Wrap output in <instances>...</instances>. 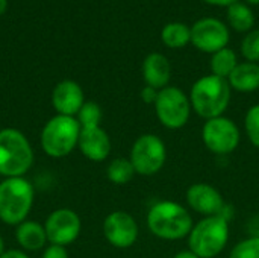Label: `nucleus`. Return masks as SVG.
Wrapping results in <instances>:
<instances>
[{
  "label": "nucleus",
  "instance_id": "obj_1",
  "mask_svg": "<svg viewBox=\"0 0 259 258\" xmlns=\"http://www.w3.org/2000/svg\"><path fill=\"white\" fill-rule=\"evenodd\" d=\"M231 90L228 79L214 75L197 79L188 96L193 111L205 120L223 116L231 102Z\"/></svg>",
  "mask_w": 259,
  "mask_h": 258
},
{
  "label": "nucleus",
  "instance_id": "obj_2",
  "mask_svg": "<svg viewBox=\"0 0 259 258\" xmlns=\"http://www.w3.org/2000/svg\"><path fill=\"white\" fill-rule=\"evenodd\" d=\"M147 227L153 236L162 240H181L190 236L193 219L188 210L173 201H161L150 207Z\"/></svg>",
  "mask_w": 259,
  "mask_h": 258
},
{
  "label": "nucleus",
  "instance_id": "obj_3",
  "mask_svg": "<svg viewBox=\"0 0 259 258\" xmlns=\"http://www.w3.org/2000/svg\"><path fill=\"white\" fill-rule=\"evenodd\" d=\"M33 199V186L26 178H6L0 182V220L6 225H20L26 220Z\"/></svg>",
  "mask_w": 259,
  "mask_h": 258
},
{
  "label": "nucleus",
  "instance_id": "obj_4",
  "mask_svg": "<svg viewBox=\"0 0 259 258\" xmlns=\"http://www.w3.org/2000/svg\"><path fill=\"white\" fill-rule=\"evenodd\" d=\"M33 163V151L23 132L14 128L0 131V175L23 176Z\"/></svg>",
  "mask_w": 259,
  "mask_h": 258
},
{
  "label": "nucleus",
  "instance_id": "obj_5",
  "mask_svg": "<svg viewBox=\"0 0 259 258\" xmlns=\"http://www.w3.org/2000/svg\"><path fill=\"white\" fill-rule=\"evenodd\" d=\"M229 242V224L225 216H209L193 225L188 236L190 251L200 258L217 257Z\"/></svg>",
  "mask_w": 259,
  "mask_h": 258
},
{
  "label": "nucleus",
  "instance_id": "obj_6",
  "mask_svg": "<svg viewBox=\"0 0 259 258\" xmlns=\"http://www.w3.org/2000/svg\"><path fill=\"white\" fill-rule=\"evenodd\" d=\"M80 125L76 117L70 116H55L50 119L41 132V148L42 151L53 157L61 158L68 155L79 141Z\"/></svg>",
  "mask_w": 259,
  "mask_h": 258
},
{
  "label": "nucleus",
  "instance_id": "obj_7",
  "mask_svg": "<svg viewBox=\"0 0 259 258\" xmlns=\"http://www.w3.org/2000/svg\"><path fill=\"white\" fill-rule=\"evenodd\" d=\"M190 97L179 87H165L159 90L155 102V113L162 126L168 129L184 128L191 116Z\"/></svg>",
  "mask_w": 259,
  "mask_h": 258
},
{
  "label": "nucleus",
  "instance_id": "obj_8",
  "mask_svg": "<svg viewBox=\"0 0 259 258\" xmlns=\"http://www.w3.org/2000/svg\"><path fill=\"white\" fill-rule=\"evenodd\" d=\"M129 160L138 175H156L164 167L167 160L165 143L155 134H143L135 140Z\"/></svg>",
  "mask_w": 259,
  "mask_h": 258
},
{
  "label": "nucleus",
  "instance_id": "obj_9",
  "mask_svg": "<svg viewBox=\"0 0 259 258\" xmlns=\"http://www.w3.org/2000/svg\"><path fill=\"white\" fill-rule=\"evenodd\" d=\"M238 126L225 116L205 122L202 128V140L206 149L215 155H229L240 144Z\"/></svg>",
  "mask_w": 259,
  "mask_h": 258
},
{
  "label": "nucleus",
  "instance_id": "obj_10",
  "mask_svg": "<svg viewBox=\"0 0 259 258\" xmlns=\"http://www.w3.org/2000/svg\"><path fill=\"white\" fill-rule=\"evenodd\" d=\"M229 38L228 26L214 17L200 18L191 26V44L205 53L212 55L228 47Z\"/></svg>",
  "mask_w": 259,
  "mask_h": 258
},
{
  "label": "nucleus",
  "instance_id": "obj_11",
  "mask_svg": "<svg viewBox=\"0 0 259 258\" xmlns=\"http://www.w3.org/2000/svg\"><path fill=\"white\" fill-rule=\"evenodd\" d=\"M80 228L82 224L79 216L68 208H59L53 211L44 224L47 240L52 245L59 246H67L73 243L79 237Z\"/></svg>",
  "mask_w": 259,
  "mask_h": 258
},
{
  "label": "nucleus",
  "instance_id": "obj_12",
  "mask_svg": "<svg viewBox=\"0 0 259 258\" xmlns=\"http://www.w3.org/2000/svg\"><path fill=\"white\" fill-rule=\"evenodd\" d=\"M105 239L120 249L131 248L138 239V225L135 219L126 211H114L103 222Z\"/></svg>",
  "mask_w": 259,
  "mask_h": 258
},
{
  "label": "nucleus",
  "instance_id": "obj_13",
  "mask_svg": "<svg viewBox=\"0 0 259 258\" xmlns=\"http://www.w3.org/2000/svg\"><path fill=\"white\" fill-rule=\"evenodd\" d=\"M187 202L190 208L205 217L225 216L223 211L226 208V204L223 201L222 193L206 182H197L190 186L187 190Z\"/></svg>",
  "mask_w": 259,
  "mask_h": 258
},
{
  "label": "nucleus",
  "instance_id": "obj_14",
  "mask_svg": "<svg viewBox=\"0 0 259 258\" xmlns=\"http://www.w3.org/2000/svg\"><path fill=\"white\" fill-rule=\"evenodd\" d=\"M77 146L80 152L91 161L100 163L108 158L111 154V140L105 129L100 126L96 128H82Z\"/></svg>",
  "mask_w": 259,
  "mask_h": 258
},
{
  "label": "nucleus",
  "instance_id": "obj_15",
  "mask_svg": "<svg viewBox=\"0 0 259 258\" xmlns=\"http://www.w3.org/2000/svg\"><path fill=\"white\" fill-rule=\"evenodd\" d=\"M52 102L58 114L74 117L85 103L83 91L74 81H62L55 87Z\"/></svg>",
  "mask_w": 259,
  "mask_h": 258
},
{
  "label": "nucleus",
  "instance_id": "obj_16",
  "mask_svg": "<svg viewBox=\"0 0 259 258\" xmlns=\"http://www.w3.org/2000/svg\"><path fill=\"white\" fill-rule=\"evenodd\" d=\"M143 78L146 81V85L156 90L168 87L171 78V65L167 56L159 52L149 53L143 62Z\"/></svg>",
  "mask_w": 259,
  "mask_h": 258
},
{
  "label": "nucleus",
  "instance_id": "obj_17",
  "mask_svg": "<svg viewBox=\"0 0 259 258\" xmlns=\"http://www.w3.org/2000/svg\"><path fill=\"white\" fill-rule=\"evenodd\" d=\"M232 90L240 93H252L259 90V64L258 62H238L235 70L228 78Z\"/></svg>",
  "mask_w": 259,
  "mask_h": 258
},
{
  "label": "nucleus",
  "instance_id": "obj_18",
  "mask_svg": "<svg viewBox=\"0 0 259 258\" xmlns=\"http://www.w3.org/2000/svg\"><path fill=\"white\" fill-rule=\"evenodd\" d=\"M17 242L23 249L27 251H38L44 248L47 242V234L42 225L33 220H24L17 228Z\"/></svg>",
  "mask_w": 259,
  "mask_h": 258
},
{
  "label": "nucleus",
  "instance_id": "obj_19",
  "mask_svg": "<svg viewBox=\"0 0 259 258\" xmlns=\"http://www.w3.org/2000/svg\"><path fill=\"white\" fill-rule=\"evenodd\" d=\"M161 40L170 49H182L191 43V27L181 21L167 23L161 30Z\"/></svg>",
  "mask_w": 259,
  "mask_h": 258
},
{
  "label": "nucleus",
  "instance_id": "obj_20",
  "mask_svg": "<svg viewBox=\"0 0 259 258\" xmlns=\"http://www.w3.org/2000/svg\"><path fill=\"white\" fill-rule=\"evenodd\" d=\"M228 20L237 32H250L255 24V14L246 3L237 2L228 8Z\"/></svg>",
  "mask_w": 259,
  "mask_h": 258
},
{
  "label": "nucleus",
  "instance_id": "obj_21",
  "mask_svg": "<svg viewBox=\"0 0 259 258\" xmlns=\"http://www.w3.org/2000/svg\"><path fill=\"white\" fill-rule=\"evenodd\" d=\"M238 65V59L237 55L232 49L225 47L215 53L211 55V61H209V67L214 76L228 79L231 76V73L235 70V67Z\"/></svg>",
  "mask_w": 259,
  "mask_h": 258
},
{
  "label": "nucleus",
  "instance_id": "obj_22",
  "mask_svg": "<svg viewBox=\"0 0 259 258\" xmlns=\"http://www.w3.org/2000/svg\"><path fill=\"white\" fill-rule=\"evenodd\" d=\"M135 173L137 172H135L131 160H127V158H115L109 163V166L106 169L108 179L117 186L127 184L134 178Z\"/></svg>",
  "mask_w": 259,
  "mask_h": 258
},
{
  "label": "nucleus",
  "instance_id": "obj_23",
  "mask_svg": "<svg viewBox=\"0 0 259 258\" xmlns=\"http://www.w3.org/2000/svg\"><path fill=\"white\" fill-rule=\"evenodd\" d=\"M102 108L96 102H85L77 113V122L80 128H96L100 126Z\"/></svg>",
  "mask_w": 259,
  "mask_h": 258
},
{
  "label": "nucleus",
  "instance_id": "obj_24",
  "mask_svg": "<svg viewBox=\"0 0 259 258\" xmlns=\"http://www.w3.org/2000/svg\"><path fill=\"white\" fill-rule=\"evenodd\" d=\"M229 258H259V237L250 236L238 242L231 251Z\"/></svg>",
  "mask_w": 259,
  "mask_h": 258
},
{
  "label": "nucleus",
  "instance_id": "obj_25",
  "mask_svg": "<svg viewBox=\"0 0 259 258\" xmlns=\"http://www.w3.org/2000/svg\"><path fill=\"white\" fill-rule=\"evenodd\" d=\"M241 53L249 62H259V29L250 30L243 43H241Z\"/></svg>",
  "mask_w": 259,
  "mask_h": 258
},
{
  "label": "nucleus",
  "instance_id": "obj_26",
  "mask_svg": "<svg viewBox=\"0 0 259 258\" xmlns=\"http://www.w3.org/2000/svg\"><path fill=\"white\" fill-rule=\"evenodd\" d=\"M244 126L250 143L259 149V103L253 105L244 119Z\"/></svg>",
  "mask_w": 259,
  "mask_h": 258
},
{
  "label": "nucleus",
  "instance_id": "obj_27",
  "mask_svg": "<svg viewBox=\"0 0 259 258\" xmlns=\"http://www.w3.org/2000/svg\"><path fill=\"white\" fill-rule=\"evenodd\" d=\"M42 258H68V252H67L65 246L50 245V246L44 251Z\"/></svg>",
  "mask_w": 259,
  "mask_h": 258
},
{
  "label": "nucleus",
  "instance_id": "obj_28",
  "mask_svg": "<svg viewBox=\"0 0 259 258\" xmlns=\"http://www.w3.org/2000/svg\"><path fill=\"white\" fill-rule=\"evenodd\" d=\"M158 93H159V90L146 85V87L141 90V99H143V102L147 103V105H155V102H156V99H158Z\"/></svg>",
  "mask_w": 259,
  "mask_h": 258
},
{
  "label": "nucleus",
  "instance_id": "obj_29",
  "mask_svg": "<svg viewBox=\"0 0 259 258\" xmlns=\"http://www.w3.org/2000/svg\"><path fill=\"white\" fill-rule=\"evenodd\" d=\"M0 258H29L23 251H18V249H11V251H5Z\"/></svg>",
  "mask_w": 259,
  "mask_h": 258
},
{
  "label": "nucleus",
  "instance_id": "obj_30",
  "mask_svg": "<svg viewBox=\"0 0 259 258\" xmlns=\"http://www.w3.org/2000/svg\"><path fill=\"white\" fill-rule=\"evenodd\" d=\"M203 2L208 3V5H212V6H226V8H229L231 5L237 3L238 0H203Z\"/></svg>",
  "mask_w": 259,
  "mask_h": 258
},
{
  "label": "nucleus",
  "instance_id": "obj_31",
  "mask_svg": "<svg viewBox=\"0 0 259 258\" xmlns=\"http://www.w3.org/2000/svg\"><path fill=\"white\" fill-rule=\"evenodd\" d=\"M173 258H200V257H197L193 251H181V252H178L176 255Z\"/></svg>",
  "mask_w": 259,
  "mask_h": 258
},
{
  "label": "nucleus",
  "instance_id": "obj_32",
  "mask_svg": "<svg viewBox=\"0 0 259 258\" xmlns=\"http://www.w3.org/2000/svg\"><path fill=\"white\" fill-rule=\"evenodd\" d=\"M255 225L252 227V236H255V237H259V219L256 222H253Z\"/></svg>",
  "mask_w": 259,
  "mask_h": 258
},
{
  "label": "nucleus",
  "instance_id": "obj_33",
  "mask_svg": "<svg viewBox=\"0 0 259 258\" xmlns=\"http://www.w3.org/2000/svg\"><path fill=\"white\" fill-rule=\"evenodd\" d=\"M6 5H8V0H0V15L5 12V9H6Z\"/></svg>",
  "mask_w": 259,
  "mask_h": 258
},
{
  "label": "nucleus",
  "instance_id": "obj_34",
  "mask_svg": "<svg viewBox=\"0 0 259 258\" xmlns=\"http://www.w3.org/2000/svg\"><path fill=\"white\" fill-rule=\"evenodd\" d=\"M5 252V242H3V237L0 236V255Z\"/></svg>",
  "mask_w": 259,
  "mask_h": 258
},
{
  "label": "nucleus",
  "instance_id": "obj_35",
  "mask_svg": "<svg viewBox=\"0 0 259 258\" xmlns=\"http://www.w3.org/2000/svg\"><path fill=\"white\" fill-rule=\"evenodd\" d=\"M247 3H250V5H259V0H246Z\"/></svg>",
  "mask_w": 259,
  "mask_h": 258
}]
</instances>
